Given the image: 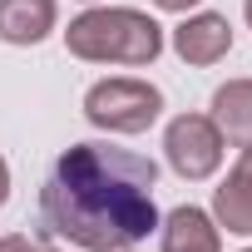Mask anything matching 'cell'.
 I'll return each instance as SVG.
<instances>
[{
  "label": "cell",
  "mask_w": 252,
  "mask_h": 252,
  "mask_svg": "<svg viewBox=\"0 0 252 252\" xmlns=\"http://www.w3.org/2000/svg\"><path fill=\"white\" fill-rule=\"evenodd\" d=\"M173 50H178V60L183 64H218L227 50H232V25L222 20V15H188L178 30H173Z\"/></svg>",
  "instance_id": "cell-5"
},
{
  "label": "cell",
  "mask_w": 252,
  "mask_h": 252,
  "mask_svg": "<svg viewBox=\"0 0 252 252\" xmlns=\"http://www.w3.org/2000/svg\"><path fill=\"white\" fill-rule=\"evenodd\" d=\"M213 218H218V227H227L237 237H252V144L237 154L232 173L213 193Z\"/></svg>",
  "instance_id": "cell-6"
},
{
  "label": "cell",
  "mask_w": 252,
  "mask_h": 252,
  "mask_svg": "<svg viewBox=\"0 0 252 252\" xmlns=\"http://www.w3.org/2000/svg\"><path fill=\"white\" fill-rule=\"evenodd\" d=\"M64 45L74 60H89V64H154L163 50V25L129 5L84 10L79 20H69Z\"/></svg>",
  "instance_id": "cell-2"
},
{
  "label": "cell",
  "mask_w": 252,
  "mask_h": 252,
  "mask_svg": "<svg viewBox=\"0 0 252 252\" xmlns=\"http://www.w3.org/2000/svg\"><path fill=\"white\" fill-rule=\"evenodd\" d=\"M247 252H252V247H247Z\"/></svg>",
  "instance_id": "cell-14"
},
{
  "label": "cell",
  "mask_w": 252,
  "mask_h": 252,
  "mask_svg": "<svg viewBox=\"0 0 252 252\" xmlns=\"http://www.w3.org/2000/svg\"><path fill=\"white\" fill-rule=\"evenodd\" d=\"M55 0H0V40L5 45H40L55 30Z\"/></svg>",
  "instance_id": "cell-8"
},
{
  "label": "cell",
  "mask_w": 252,
  "mask_h": 252,
  "mask_svg": "<svg viewBox=\"0 0 252 252\" xmlns=\"http://www.w3.org/2000/svg\"><path fill=\"white\" fill-rule=\"evenodd\" d=\"M129 252H134V247H129Z\"/></svg>",
  "instance_id": "cell-15"
},
{
  "label": "cell",
  "mask_w": 252,
  "mask_h": 252,
  "mask_svg": "<svg viewBox=\"0 0 252 252\" xmlns=\"http://www.w3.org/2000/svg\"><path fill=\"white\" fill-rule=\"evenodd\" d=\"M163 154H168V168L188 183L198 178H213L218 163H222V134L208 114H178L163 134Z\"/></svg>",
  "instance_id": "cell-4"
},
{
  "label": "cell",
  "mask_w": 252,
  "mask_h": 252,
  "mask_svg": "<svg viewBox=\"0 0 252 252\" xmlns=\"http://www.w3.org/2000/svg\"><path fill=\"white\" fill-rule=\"evenodd\" d=\"M154 5H158V10H168V15H188L198 0H154Z\"/></svg>",
  "instance_id": "cell-11"
},
{
  "label": "cell",
  "mask_w": 252,
  "mask_h": 252,
  "mask_svg": "<svg viewBox=\"0 0 252 252\" xmlns=\"http://www.w3.org/2000/svg\"><path fill=\"white\" fill-rule=\"evenodd\" d=\"M163 252H222V232L203 208H173L163 218Z\"/></svg>",
  "instance_id": "cell-9"
},
{
  "label": "cell",
  "mask_w": 252,
  "mask_h": 252,
  "mask_svg": "<svg viewBox=\"0 0 252 252\" xmlns=\"http://www.w3.org/2000/svg\"><path fill=\"white\" fill-rule=\"evenodd\" d=\"M158 168L114 144L64 149L40 183V227L84 252H129L158 227Z\"/></svg>",
  "instance_id": "cell-1"
},
{
  "label": "cell",
  "mask_w": 252,
  "mask_h": 252,
  "mask_svg": "<svg viewBox=\"0 0 252 252\" xmlns=\"http://www.w3.org/2000/svg\"><path fill=\"white\" fill-rule=\"evenodd\" d=\"M0 252H55V247L40 242V237H5V242H0Z\"/></svg>",
  "instance_id": "cell-10"
},
{
  "label": "cell",
  "mask_w": 252,
  "mask_h": 252,
  "mask_svg": "<svg viewBox=\"0 0 252 252\" xmlns=\"http://www.w3.org/2000/svg\"><path fill=\"white\" fill-rule=\"evenodd\" d=\"M208 119L218 124L222 144L247 149V144H252V79H227V84L213 94V114H208Z\"/></svg>",
  "instance_id": "cell-7"
},
{
  "label": "cell",
  "mask_w": 252,
  "mask_h": 252,
  "mask_svg": "<svg viewBox=\"0 0 252 252\" xmlns=\"http://www.w3.org/2000/svg\"><path fill=\"white\" fill-rule=\"evenodd\" d=\"M242 10H247V25H252V0H247V5H242Z\"/></svg>",
  "instance_id": "cell-13"
},
{
  "label": "cell",
  "mask_w": 252,
  "mask_h": 252,
  "mask_svg": "<svg viewBox=\"0 0 252 252\" xmlns=\"http://www.w3.org/2000/svg\"><path fill=\"white\" fill-rule=\"evenodd\" d=\"M163 114V94L149 79H99L84 94V119L104 134H144Z\"/></svg>",
  "instance_id": "cell-3"
},
{
  "label": "cell",
  "mask_w": 252,
  "mask_h": 252,
  "mask_svg": "<svg viewBox=\"0 0 252 252\" xmlns=\"http://www.w3.org/2000/svg\"><path fill=\"white\" fill-rule=\"evenodd\" d=\"M5 198H10V168H5V158H0V208H5Z\"/></svg>",
  "instance_id": "cell-12"
}]
</instances>
